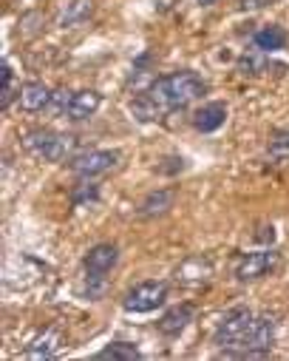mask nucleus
<instances>
[{"instance_id": "nucleus-1", "label": "nucleus", "mask_w": 289, "mask_h": 361, "mask_svg": "<svg viewBox=\"0 0 289 361\" xmlns=\"http://www.w3.org/2000/svg\"><path fill=\"white\" fill-rule=\"evenodd\" d=\"M207 92V82L196 71H173L159 80H153L139 97H134L131 111L139 123H156L165 120L176 109H187Z\"/></svg>"}, {"instance_id": "nucleus-2", "label": "nucleus", "mask_w": 289, "mask_h": 361, "mask_svg": "<svg viewBox=\"0 0 289 361\" xmlns=\"http://www.w3.org/2000/svg\"><path fill=\"white\" fill-rule=\"evenodd\" d=\"M23 148L34 159H43V162H65V159L74 157L77 140L71 134H60V131H51V128H32V131L23 134Z\"/></svg>"}, {"instance_id": "nucleus-3", "label": "nucleus", "mask_w": 289, "mask_h": 361, "mask_svg": "<svg viewBox=\"0 0 289 361\" xmlns=\"http://www.w3.org/2000/svg\"><path fill=\"white\" fill-rule=\"evenodd\" d=\"M120 262V247L111 245V242H103V245H94L88 253H85V290L91 299H100L103 290H105V276L117 267Z\"/></svg>"}, {"instance_id": "nucleus-4", "label": "nucleus", "mask_w": 289, "mask_h": 361, "mask_svg": "<svg viewBox=\"0 0 289 361\" xmlns=\"http://www.w3.org/2000/svg\"><path fill=\"white\" fill-rule=\"evenodd\" d=\"M252 319H255V316L250 313V307H244V305L230 307V310L219 319L216 333H213V341H216L219 347H224V350H230V347H241V341H244V336H247Z\"/></svg>"}, {"instance_id": "nucleus-5", "label": "nucleus", "mask_w": 289, "mask_h": 361, "mask_svg": "<svg viewBox=\"0 0 289 361\" xmlns=\"http://www.w3.org/2000/svg\"><path fill=\"white\" fill-rule=\"evenodd\" d=\"M167 299V282H139L136 288H131L122 299V307L128 313H153L156 307H162Z\"/></svg>"}, {"instance_id": "nucleus-6", "label": "nucleus", "mask_w": 289, "mask_h": 361, "mask_svg": "<svg viewBox=\"0 0 289 361\" xmlns=\"http://www.w3.org/2000/svg\"><path fill=\"white\" fill-rule=\"evenodd\" d=\"M275 344V322L269 316H255L244 341H241V353H224V355H244V358H255V355H266Z\"/></svg>"}, {"instance_id": "nucleus-7", "label": "nucleus", "mask_w": 289, "mask_h": 361, "mask_svg": "<svg viewBox=\"0 0 289 361\" xmlns=\"http://www.w3.org/2000/svg\"><path fill=\"white\" fill-rule=\"evenodd\" d=\"M278 267V253L275 250H255V253H241L233 264V276L238 282H258L269 276Z\"/></svg>"}, {"instance_id": "nucleus-8", "label": "nucleus", "mask_w": 289, "mask_h": 361, "mask_svg": "<svg viewBox=\"0 0 289 361\" xmlns=\"http://www.w3.org/2000/svg\"><path fill=\"white\" fill-rule=\"evenodd\" d=\"M120 162V151H105V148H91V151H82L77 157L68 159V168L82 176V179H91V176H100V173H108L114 165Z\"/></svg>"}, {"instance_id": "nucleus-9", "label": "nucleus", "mask_w": 289, "mask_h": 361, "mask_svg": "<svg viewBox=\"0 0 289 361\" xmlns=\"http://www.w3.org/2000/svg\"><path fill=\"white\" fill-rule=\"evenodd\" d=\"M213 279V264L207 256H190L176 267V282L181 288H205Z\"/></svg>"}, {"instance_id": "nucleus-10", "label": "nucleus", "mask_w": 289, "mask_h": 361, "mask_svg": "<svg viewBox=\"0 0 289 361\" xmlns=\"http://www.w3.org/2000/svg\"><path fill=\"white\" fill-rule=\"evenodd\" d=\"M63 341H65V336H63L60 327H46L43 333H37V336L26 344L23 358H34V361L51 358V355H57V350L63 347Z\"/></svg>"}, {"instance_id": "nucleus-11", "label": "nucleus", "mask_w": 289, "mask_h": 361, "mask_svg": "<svg viewBox=\"0 0 289 361\" xmlns=\"http://www.w3.org/2000/svg\"><path fill=\"white\" fill-rule=\"evenodd\" d=\"M100 106H103V94L94 92V88H85V92H77L71 97V106H68L65 117L71 123H82V120H91L96 111H100Z\"/></svg>"}, {"instance_id": "nucleus-12", "label": "nucleus", "mask_w": 289, "mask_h": 361, "mask_svg": "<svg viewBox=\"0 0 289 361\" xmlns=\"http://www.w3.org/2000/svg\"><path fill=\"white\" fill-rule=\"evenodd\" d=\"M193 316H196V307L193 305H179V307H170L159 322H156V327H159V333L162 336H179L190 322H193Z\"/></svg>"}, {"instance_id": "nucleus-13", "label": "nucleus", "mask_w": 289, "mask_h": 361, "mask_svg": "<svg viewBox=\"0 0 289 361\" xmlns=\"http://www.w3.org/2000/svg\"><path fill=\"white\" fill-rule=\"evenodd\" d=\"M224 120H227V106L224 103H207L193 114V128L202 131V134H213L224 126Z\"/></svg>"}, {"instance_id": "nucleus-14", "label": "nucleus", "mask_w": 289, "mask_h": 361, "mask_svg": "<svg viewBox=\"0 0 289 361\" xmlns=\"http://www.w3.org/2000/svg\"><path fill=\"white\" fill-rule=\"evenodd\" d=\"M18 103H20V109L29 111V114L49 109V106H51V92H49V85H43V82H37V80H34V82H26V85L20 88Z\"/></svg>"}, {"instance_id": "nucleus-15", "label": "nucleus", "mask_w": 289, "mask_h": 361, "mask_svg": "<svg viewBox=\"0 0 289 361\" xmlns=\"http://www.w3.org/2000/svg\"><path fill=\"white\" fill-rule=\"evenodd\" d=\"M173 200H176V194H173V191H167V188H162V191H153V194H148V197L139 202L136 214H139L142 219H153V216H162V214H167V211L173 208Z\"/></svg>"}, {"instance_id": "nucleus-16", "label": "nucleus", "mask_w": 289, "mask_h": 361, "mask_svg": "<svg viewBox=\"0 0 289 361\" xmlns=\"http://www.w3.org/2000/svg\"><path fill=\"white\" fill-rule=\"evenodd\" d=\"M94 15V0H71V4L63 9L60 15V26L63 29H74V26H82L88 23Z\"/></svg>"}, {"instance_id": "nucleus-17", "label": "nucleus", "mask_w": 289, "mask_h": 361, "mask_svg": "<svg viewBox=\"0 0 289 361\" xmlns=\"http://www.w3.org/2000/svg\"><path fill=\"white\" fill-rule=\"evenodd\" d=\"M252 43H255L258 51L272 54V51H278V49L286 46V32H283L281 26H264V29H258V32L252 35Z\"/></svg>"}, {"instance_id": "nucleus-18", "label": "nucleus", "mask_w": 289, "mask_h": 361, "mask_svg": "<svg viewBox=\"0 0 289 361\" xmlns=\"http://www.w3.org/2000/svg\"><path fill=\"white\" fill-rule=\"evenodd\" d=\"M136 358H142V353L131 341H114L96 353V361H136Z\"/></svg>"}, {"instance_id": "nucleus-19", "label": "nucleus", "mask_w": 289, "mask_h": 361, "mask_svg": "<svg viewBox=\"0 0 289 361\" xmlns=\"http://www.w3.org/2000/svg\"><path fill=\"white\" fill-rule=\"evenodd\" d=\"M266 157H269V162H275V165L289 162V128H278V131L269 137Z\"/></svg>"}, {"instance_id": "nucleus-20", "label": "nucleus", "mask_w": 289, "mask_h": 361, "mask_svg": "<svg viewBox=\"0 0 289 361\" xmlns=\"http://www.w3.org/2000/svg\"><path fill=\"white\" fill-rule=\"evenodd\" d=\"M0 71H4V85H0V106L9 109L12 100L20 97V88H23V85L15 82V74H12V66H9V63L0 66Z\"/></svg>"}, {"instance_id": "nucleus-21", "label": "nucleus", "mask_w": 289, "mask_h": 361, "mask_svg": "<svg viewBox=\"0 0 289 361\" xmlns=\"http://www.w3.org/2000/svg\"><path fill=\"white\" fill-rule=\"evenodd\" d=\"M269 68H283V66H272L269 60H264V57H258V54H247V57L238 60V71H241V74H250V77L264 74V71H269Z\"/></svg>"}, {"instance_id": "nucleus-22", "label": "nucleus", "mask_w": 289, "mask_h": 361, "mask_svg": "<svg viewBox=\"0 0 289 361\" xmlns=\"http://www.w3.org/2000/svg\"><path fill=\"white\" fill-rule=\"evenodd\" d=\"M100 200V188H96L94 183H79L77 188H74V194H71V202H74V208H82V205H88V202H96Z\"/></svg>"}, {"instance_id": "nucleus-23", "label": "nucleus", "mask_w": 289, "mask_h": 361, "mask_svg": "<svg viewBox=\"0 0 289 361\" xmlns=\"http://www.w3.org/2000/svg\"><path fill=\"white\" fill-rule=\"evenodd\" d=\"M71 97H74V92H68V88H57V92L51 94V111L54 114H65L68 106H71Z\"/></svg>"}, {"instance_id": "nucleus-24", "label": "nucleus", "mask_w": 289, "mask_h": 361, "mask_svg": "<svg viewBox=\"0 0 289 361\" xmlns=\"http://www.w3.org/2000/svg\"><path fill=\"white\" fill-rule=\"evenodd\" d=\"M173 165H159V173H176V171H184V159L181 157H170Z\"/></svg>"}, {"instance_id": "nucleus-25", "label": "nucleus", "mask_w": 289, "mask_h": 361, "mask_svg": "<svg viewBox=\"0 0 289 361\" xmlns=\"http://www.w3.org/2000/svg\"><path fill=\"white\" fill-rule=\"evenodd\" d=\"M266 4H272V0H241V9H261Z\"/></svg>"}, {"instance_id": "nucleus-26", "label": "nucleus", "mask_w": 289, "mask_h": 361, "mask_svg": "<svg viewBox=\"0 0 289 361\" xmlns=\"http://www.w3.org/2000/svg\"><path fill=\"white\" fill-rule=\"evenodd\" d=\"M258 239H261V242H272V239H275V231H272V225H269V228H261Z\"/></svg>"}, {"instance_id": "nucleus-27", "label": "nucleus", "mask_w": 289, "mask_h": 361, "mask_svg": "<svg viewBox=\"0 0 289 361\" xmlns=\"http://www.w3.org/2000/svg\"><path fill=\"white\" fill-rule=\"evenodd\" d=\"M199 6H213V4H219V0H196Z\"/></svg>"}]
</instances>
